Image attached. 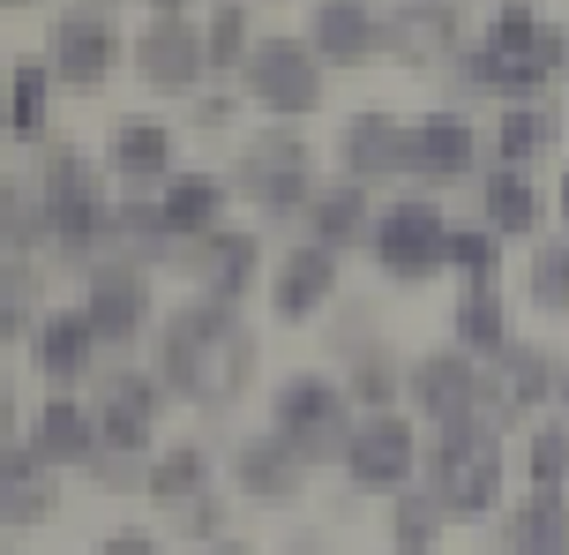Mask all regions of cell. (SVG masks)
<instances>
[{
	"label": "cell",
	"instance_id": "12",
	"mask_svg": "<svg viewBox=\"0 0 569 555\" xmlns=\"http://www.w3.org/2000/svg\"><path fill=\"white\" fill-rule=\"evenodd\" d=\"M405 150H412V128H398L390 113H360L345 128V166H352V180H375V174H390V166H405Z\"/></svg>",
	"mask_w": 569,
	"mask_h": 555
},
{
	"label": "cell",
	"instance_id": "5",
	"mask_svg": "<svg viewBox=\"0 0 569 555\" xmlns=\"http://www.w3.org/2000/svg\"><path fill=\"white\" fill-rule=\"evenodd\" d=\"M113 16H98V8H76V16H60V53H53V76L60 83H106L113 76Z\"/></svg>",
	"mask_w": 569,
	"mask_h": 555
},
{
	"label": "cell",
	"instance_id": "6",
	"mask_svg": "<svg viewBox=\"0 0 569 555\" xmlns=\"http://www.w3.org/2000/svg\"><path fill=\"white\" fill-rule=\"evenodd\" d=\"M412 398H420V413H435L442 428H465L472 406H480V383H472L465 346H457V353H427L420 368H412Z\"/></svg>",
	"mask_w": 569,
	"mask_h": 555
},
{
	"label": "cell",
	"instance_id": "18",
	"mask_svg": "<svg viewBox=\"0 0 569 555\" xmlns=\"http://www.w3.org/2000/svg\"><path fill=\"white\" fill-rule=\"evenodd\" d=\"M368 46H375L368 8H315V53L322 60H360Z\"/></svg>",
	"mask_w": 569,
	"mask_h": 555
},
{
	"label": "cell",
	"instance_id": "15",
	"mask_svg": "<svg viewBox=\"0 0 569 555\" xmlns=\"http://www.w3.org/2000/svg\"><path fill=\"white\" fill-rule=\"evenodd\" d=\"M465 158H472L465 113H427L412 128V150H405V166H420V174H465Z\"/></svg>",
	"mask_w": 569,
	"mask_h": 555
},
{
	"label": "cell",
	"instance_id": "14",
	"mask_svg": "<svg viewBox=\"0 0 569 555\" xmlns=\"http://www.w3.org/2000/svg\"><path fill=\"white\" fill-rule=\"evenodd\" d=\"M90 346H98V323H90V316H46V323H38V338H30L38 368L60 376V383L90 368Z\"/></svg>",
	"mask_w": 569,
	"mask_h": 555
},
{
	"label": "cell",
	"instance_id": "11",
	"mask_svg": "<svg viewBox=\"0 0 569 555\" xmlns=\"http://www.w3.org/2000/svg\"><path fill=\"white\" fill-rule=\"evenodd\" d=\"M330 286H338V256L315 240V248H300V256H284L270 300H278V316H315V308L330 300Z\"/></svg>",
	"mask_w": 569,
	"mask_h": 555
},
{
	"label": "cell",
	"instance_id": "9",
	"mask_svg": "<svg viewBox=\"0 0 569 555\" xmlns=\"http://www.w3.org/2000/svg\"><path fill=\"white\" fill-rule=\"evenodd\" d=\"M202 46H196V30L180 23L172 8H158V30H142V46H136V68L150 76V83H166V90H188L202 76Z\"/></svg>",
	"mask_w": 569,
	"mask_h": 555
},
{
	"label": "cell",
	"instance_id": "31",
	"mask_svg": "<svg viewBox=\"0 0 569 555\" xmlns=\"http://www.w3.org/2000/svg\"><path fill=\"white\" fill-rule=\"evenodd\" d=\"M540 398H547V360L540 353H525V360L510 353V406H540Z\"/></svg>",
	"mask_w": 569,
	"mask_h": 555
},
{
	"label": "cell",
	"instance_id": "22",
	"mask_svg": "<svg viewBox=\"0 0 569 555\" xmlns=\"http://www.w3.org/2000/svg\"><path fill=\"white\" fill-rule=\"evenodd\" d=\"M360 226H368V196H360V180H338V188L315 196V234H322V248L352 240Z\"/></svg>",
	"mask_w": 569,
	"mask_h": 555
},
{
	"label": "cell",
	"instance_id": "33",
	"mask_svg": "<svg viewBox=\"0 0 569 555\" xmlns=\"http://www.w3.org/2000/svg\"><path fill=\"white\" fill-rule=\"evenodd\" d=\"M532 473H540V480H562L569 473V428H540V436H532Z\"/></svg>",
	"mask_w": 569,
	"mask_h": 555
},
{
	"label": "cell",
	"instance_id": "2",
	"mask_svg": "<svg viewBox=\"0 0 569 555\" xmlns=\"http://www.w3.org/2000/svg\"><path fill=\"white\" fill-rule=\"evenodd\" d=\"M375 256H382V270H398V278H427V270L450 256V226H442V210L435 204H390L382 218H375Z\"/></svg>",
	"mask_w": 569,
	"mask_h": 555
},
{
	"label": "cell",
	"instance_id": "10",
	"mask_svg": "<svg viewBox=\"0 0 569 555\" xmlns=\"http://www.w3.org/2000/svg\"><path fill=\"white\" fill-rule=\"evenodd\" d=\"M90 323H98V338H136L142 316H150V293H142V278L128 264H106L90 270Z\"/></svg>",
	"mask_w": 569,
	"mask_h": 555
},
{
	"label": "cell",
	"instance_id": "28",
	"mask_svg": "<svg viewBox=\"0 0 569 555\" xmlns=\"http://www.w3.org/2000/svg\"><path fill=\"white\" fill-rule=\"evenodd\" d=\"M202 53L218 60V68L248 53V8H218V16H210V46H202ZM248 60H256V53H248Z\"/></svg>",
	"mask_w": 569,
	"mask_h": 555
},
{
	"label": "cell",
	"instance_id": "4",
	"mask_svg": "<svg viewBox=\"0 0 569 555\" xmlns=\"http://www.w3.org/2000/svg\"><path fill=\"white\" fill-rule=\"evenodd\" d=\"M248 196H256L262 210H292L308 204V143H292V136H262L256 150H248Z\"/></svg>",
	"mask_w": 569,
	"mask_h": 555
},
{
	"label": "cell",
	"instance_id": "29",
	"mask_svg": "<svg viewBox=\"0 0 569 555\" xmlns=\"http://www.w3.org/2000/svg\"><path fill=\"white\" fill-rule=\"evenodd\" d=\"M46 83H53V76H46L38 60H16V120H8L16 136H38V98H46Z\"/></svg>",
	"mask_w": 569,
	"mask_h": 555
},
{
	"label": "cell",
	"instance_id": "21",
	"mask_svg": "<svg viewBox=\"0 0 569 555\" xmlns=\"http://www.w3.org/2000/svg\"><path fill=\"white\" fill-rule=\"evenodd\" d=\"M517 555H569V511L555 496H532L517 511Z\"/></svg>",
	"mask_w": 569,
	"mask_h": 555
},
{
	"label": "cell",
	"instance_id": "3",
	"mask_svg": "<svg viewBox=\"0 0 569 555\" xmlns=\"http://www.w3.org/2000/svg\"><path fill=\"white\" fill-rule=\"evenodd\" d=\"M248 90H256L270 113H308L315 98H322L315 46H300V38H262L256 60H248Z\"/></svg>",
	"mask_w": 569,
	"mask_h": 555
},
{
	"label": "cell",
	"instance_id": "17",
	"mask_svg": "<svg viewBox=\"0 0 569 555\" xmlns=\"http://www.w3.org/2000/svg\"><path fill=\"white\" fill-rule=\"evenodd\" d=\"M113 166L128 180H158V174H172V136L158 128V120H128L113 136Z\"/></svg>",
	"mask_w": 569,
	"mask_h": 555
},
{
	"label": "cell",
	"instance_id": "36",
	"mask_svg": "<svg viewBox=\"0 0 569 555\" xmlns=\"http://www.w3.org/2000/svg\"><path fill=\"white\" fill-rule=\"evenodd\" d=\"M562 218H569V174H562Z\"/></svg>",
	"mask_w": 569,
	"mask_h": 555
},
{
	"label": "cell",
	"instance_id": "25",
	"mask_svg": "<svg viewBox=\"0 0 569 555\" xmlns=\"http://www.w3.org/2000/svg\"><path fill=\"white\" fill-rule=\"evenodd\" d=\"M532 308H547V316H569V240L540 248V264H532Z\"/></svg>",
	"mask_w": 569,
	"mask_h": 555
},
{
	"label": "cell",
	"instance_id": "24",
	"mask_svg": "<svg viewBox=\"0 0 569 555\" xmlns=\"http://www.w3.org/2000/svg\"><path fill=\"white\" fill-rule=\"evenodd\" d=\"M555 128H562V113H555V106H525V113H502V158H510V166H525V158H532V150L555 136Z\"/></svg>",
	"mask_w": 569,
	"mask_h": 555
},
{
	"label": "cell",
	"instance_id": "16",
	"mask_svg": "<svg viewBox=\"0 0 569 555\" xmlns=\"http://www.w3.org/2000/svg\"><path fill=\"white\" fill-rule=\"evenodd\" d=\"M218 210H226V180L188 174V180H166V204H158V226H166V234H202V226H210Z\"/></svg>",
	"mask_w": 569,
	"mask_h": 555
},
{
	"label": "cell",
	"instance_id": "1",
	"mask_svg": "<svg viewBox=\"0 0 569 555\" xmlns=\"http://www.w3.org/2000/svg\"><path fill=\"white\" fill-rule=\"evenodd\" d=\"M278 436L300 450V458H345L352 436H345V390L322 376H284L278 383Z\"/></svg>",
	"mask_w": 569,
	"mask_h": 555
},
{
	"label": "cell",
	"instance_id": "26",
	"mask_svg": "<svg viewBox=\"0 0 569 555\" xmlns=\"http://www.w3.org/2000/svg\"><path fill=\"white\" fill-rule=\"evenodd\" d=\"M248 270H256V240L248 234H226L210 248V293H218V300H232V293L248 286Z\"/></svg>",
	"mask_w": 569,
	"mask_h": 555
},
{
	"label": "cell",
	"instance_id": "20",
	"mask_svg": "<svg viewBox=\"0 0 569 555\" xmlns=\"http://www.w3.org/2000/svg\"><path fill=\"white\" fill-rule=\"evenodd\" d=\"M487 218H495V234H532L540 226V196H532V180L517 166L487 180Z\"/></svg>",
	"mask_w": 569,
	"mask_h": 555
},
{
	"label": "cell",
	"instance_id": "13",
	"mask_svg": "<svg viewBox=\"0 0 569 555\" xmlns=\"http://www.w3.org/2000/svg\"><path fill=\"white\" fill-rule=\"evenodd\" d=\"M30 443H38V466L98 458V428H90V413H83V406H68V398H53V406L38 413V428H30Z\"/></svg>",
	"mask_w": 569,
	"mask_h": 555
},
{
	"label": "cell",
	"instance_id": "34",
	"mask_svg": "<svg viewBox=\"0 0 569 555\" xmlns=\"http://www.w3.org/2000/svg\"><path fill=\"white\" fill-rule=\"evenodd\" d=\"M398 390V368L390 360H360V376H352V398H368V406H382Z\"/></svg>",
	"mask_w": 569,
	"mask_h": 555
},
{
	"label": "cell",
	"instance_id": "7",
	"mask_svg": "<svg viewBox=\"0 0 569 555\" xmlns=\"http://www.w3.org/2000/svg\"><path fill=\"white\" fill-rule=\"evenodd\" d=\"M345 473L360 488H398L405 473H412V428H405L398 413H375L368 428L352 436V450H345Z\"/></svg>",
	"mask_w": 569,
	"mask_h": 555
},
{
	"label": "cell",
	"instance_id": "35",
	"mask_svg": "<svg viewBox=\"0 0 569 555\" xmlns=\"http://www.w3.org/2000/svg\"><path fill=\"white\" fill-rule=\"evenodd\" d=\"M98 555H158V548H150L142 533H113V541H106V548H98Z\"/></svg>",
	"mask_w": 569,
	"mask_h": 555
},
{
	"label": "cell",
	"instance_id": "27",
	"mask_svg": "<svg viewBox=\"0 0 569 555\" xmlns=\"http://www.w3.org/2000/svg\"><path fill=\"white\" fill-rule=\"evenodd\" d=\"M150 488H158V496H196L202 488V450L180 443L172 458H158V466H150Z\"/></svg>",
	"mask_w": 569,
	"mask_h": 555
},
{
	"label": "cell",
	"instance_id": "30",
	"mask_svg": "<svg viewBox=\"0 0 569 555\" xmlns=\"http://www.w3.org/2000/svg\"><path fill=\"white\" fill-rule=\"evenodd\" d=\"M450 264L472 278V286H487L495 278V234H450Z\"/></svg>",
	"mask_w": 569,
	"mask_h": 555
},
{
	"label": "cell",
	"instance_id": "19",
	"mask_svg": "<svg viewBox=\"0 0 569 555\" xmlns=\"http://www.w3.org/2000/svg\"><path fill=\"white\" fill-rule=\"evenodd\" d=\"M502 323H510V308H502V293H495V286H472L465 300H457V338H465L472 353H502V346H510Z\"/></svg>",
	"mask_w": 569,
	"mask_h": 555
},
{
	"label": "cell",
	"instance_id": "8",
	"mask_svg": "<svg viewBox=\"0 0 569 555\" xmlns=\"http://www.w3.org/2000/svg\"><path fill=\"white\" fill-rule=\"evenodd\" d=\"M150 413H158V390H150L142 376H113L106 398H98V413H90L98 450H128V458H136L142 443H150Z\"/></svg>",
	"mask_w": 569,
	"mask_h": 555
},
{
	"label": "cell",
	"instance_id": "23",
	"mask_svg": "<svg viewBox=\"0 0 569 555\" xmlns=\"http://www.w3.org/2000/svg\"><path fill=\"white\" fill-rule=\"evenodd\" d=\"M284 450H292V443H248V450H240V488H256V496H284V488H292V480H300V466H292V458H284Z\"/></svg>",
	"mask_w": 569,
	"mask_h": 555
},
{
	"label": "cell",
	"instance_id": "32",
	"mask_svg": "<svg viewBox=\"0 0 569 555\" xmlns=\"http://www.w3.org/2000/svg\"><path fill=\"white\" fill-rule=\"evenodd\" d=\"M435 526H442V518H435V503H405V511H398V548L427 555V548H435Z\"/></svg>",
	"mask_w": 569,
	"mask_h": 555
}]
</instances>
